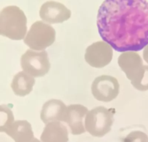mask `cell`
Returning <instances> with one entry per match:
<instances>
[{
    "mask_svg": "<svg viewBox=\"0 0 148 142\" xmlns=\"http://www.w3.org/2000/svg\"><path fill=\"white\" fill-rule=\"evenodd\" d=\"M67 106L62 101L51 99L44 104L41 112V119L45 123L65 121Z\"/></svg>",
    "mask_w": 148,
    "mask_h": 142,
    "instance_id": "30bf717a",
    "label": "cell"
},
{
    "mask_svg": "<svg viewBox=\"0 0 148 142\" xmlns=\"http://www.w3.org/2000/svg\"><path fill=\"white\" fill-rule=\"evenodd\" d=\"M139 55L134 52H126L119 56V65L126 76L131 81H133L136 76V71L141 65V60Z\"/></svg>",
    "mask_w": 148,
    "mask_h": 142,
    "instance_id": "7c38bea8",
    "label": "cell"
},
{
    "mask_svg": "<svg viewBox=\"0 0 148 142\" xmlns=\"http://www.w3.org/2000/svg\"><path fill=\"white\" fill-rule=\"evenodd\" d=\"M41 142H68L66 126L59 121L46 124L41 135Z\"/></svg>",
    "mask_w": 148,
    "mask_h": 142,
    "instance_id": "8fae6325",
    "label": "cell"
},
{
    "mask_svg": "<svg viewBox=\"0 0 148 142\" xmlns=\"http://www.w3.org/2000/svg\"><path fill=\"white\" fill-rule=\"evenodd\" d=\"M40 17L49 23H60L67 20L71 17V12L63 5L55 2H48L42 5Z\"/></svg>",
    "mask_w": 148,
    "mask_h": 142,
    "instance_id": "9c48e42d",
    "label": "cell"
},
{
    "mask_svg": "<svg viewBox=\"0 0 148 142\" xmlns=\"http://www.w3.org/2000/svg\"><path fill=\"white\" fill-rule=\"evenodd\" d=\"M15 142H41L39 139H37L36 138L34 137H30V138H25V139H21L19 141H17Z\"/></svg>",
    "mask_w": 148,
    "mask_h": 142,
    "instance_id": "e0dca14e",
    "label": "cell"
},
{
    "mask_svg": "<svg viewBox=\"0 0 148 142\" xmlns=\"http://www.w3.org/2000/svg\"><path fill=\"white\" fill-rule=\"evenodd\" d=\"M85 60L94 68H103L113 58V49L105 42H98L88 46L85 53Z\"/></svg>",
    "mask_w": 148,
    "mask_h": 142,
    "instance_id": "52a82bcc",
    "label": "cell"
},
{
    "mask_svg": "<svg viewBox=\"0 0 148 142\" xmlns=\"http://www.w3.org/2000/svg\"><path fill=\"white\" fill-rule=\"evenodd\" d=\"M26 32V17L20 8L9 6L0 11V36L12 40H21Z\"/></svg>",
    "mask_w": 148,
    "mask_h": 142,
    "instance_id": "7a4b0ae2",
    "label": "cell"
},
{
    "mask_svg": "<svg viewBox=\"0 0 148 142\" xmlns=\"http://www.w3.org/2000/svg\"><path fill=\"white\" fill-rule=\"evenodd\" d=\"M97 24L102 40L115 50H142L148 45V2L105 0Z\"/></svg>",
    "mask_w": 148,
    "mask_h": 142,
    "instance_id": "6da1fadb",
    "label": "cell"
},
{
    "mask_svg": "<svg viewBox=\"0 0 148 142\" xmlns=\"http://www.w3.org/2000/svg\"><path fill=\"white\" fill-rule=\"evenodd\" d=\"M88 113L86 106L81 104H71L67 106L65 123L69 126L72 134H82L86 131L84 119Z\"/></svg>",
    "mask_w": 148,
    "mask_h": 142,
    "instance_id": "ba28073f",
    "label": "cell"
},
{
    "mask_svg": "<svg viewBox=\"0 0 148 142\" xmlns=\"http://www.w3.org/2000/svg\"><path fill=\"white\" fill-rule=\"evenodd\" d=\"M147 136L140 131H133L123 140V142H146Z\"/></svg>",
    "mask_w": 148,
    "mask_h": 142,
    "instance_id": "2e32d148",
    "label": "cell"
},
{
    "mask_svg": "<svg viewBox=\"0 0 148 142\" xmlns=\"http://www.w3.org/2000/svg\"><path fill=\"white\" fill-rule=\"evenodd\" d=\"M14 122V115L11 109L7 105H0V132L6 133Z\"/></svg>",
    "mask_w": 148,
    "mask_h": 142,
    "instance_id": "9a60e30c",
    "label": "cell"
},
{
    "mask_svg": "<svg viewBox=\"0 0 148 142\" xmlns=\"http://www.w3.org/2000/svg\"><path fill=\"white\" fill-rule=\"evenodd\" d=\"M21 65L24 72L34 78L44 76L50 68L47 52L44 50H27L21 57Z\"/></svg>",
    "mask_w": 148,
    "mask_h": 142,
    "instance_id": "5b68a950",
    "label": "cell"
},
{
    "mask_svg": "<svg viewBox=\"0 0 148 142\" xmlns=\"http://www.w3.org/2000/svg\"><path fill=\"white\" fill-rule=\"evenodd\" d=\"M119 88V81L116 78L104 75L95 79L92 85V93L98 101L108 102L117 97Z\"/></svg>",
    "mask_w": 148,
    "mask_h": 142,
    "instance_id": "8992f818",
    "label": "cell"
},
{
    "mask_svg": "<svg viewBox=\"0 0 148 142\" xmlns=\"http://www.w3.org/2000/svg\"><path fill=\"white\" fill-rule=\"evenodd\" d=\"M113 115L104 106L88 111L84 120L85 130L95 137H102L109 133L113 126Z\"/></svg>",
    "mask_w": 148,
    "mask_h": 142,
    "instance_id": "3957f363",
    "label": "cell"
},
{
    "mask_svg": "<svg viewBox=\"0 0 148 142\" xmlns=\"http://www.w3.org/2000/svg\"><path fill=\"white\" fill-rule=\"evenodd\" d=\"M34 84V78L24 71H22L14 76L11 88L15 95L25 96L31 93Z\"/></svg>",
    "mask_w": 148,
    "mask_h": 142,
    "instance_id": "4fadbf2b",
    "label": "cell"
},
{
    "mask_svg": "<svg viewBox=\"0 0 148 142\" xmlns=\"http://www.w3.org/2000/svg\"><path fill=\"white\" fill-rule=\"evenodd\" d=\"M55 31L50 25L37 21L31 25L24 38V42L32 50L43 51L55 40Z\"/></svg>",
    "mask_w": 148,
    "mask_h": 142,
    "instance_id": "277c9868",
    "label": "cell"
},
{
    "mask_svg": "<svg viewBox=\"0 0 148 142\" xmlns=\"http://www.w3.org/2000/svg\"><path fill=\"white\" fill-rule=\"evenodd\" d=\"M6 133L15 141L34 136L31 124L26 120L15 121L8 129Z\"/></svg>",
    "mask_w": 148,
    "mask_h": 142,
    "instance_id": "5bb4252c",
    "label": "cell"
}]
</instances>
